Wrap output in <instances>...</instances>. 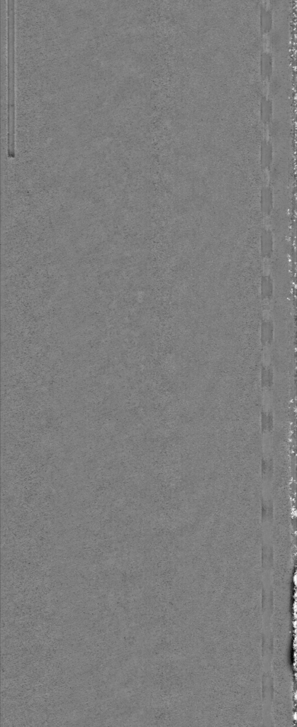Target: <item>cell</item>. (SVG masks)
<instances>
[{
    "instance_id": "cell-1",
    "label": "cell",
    "mask_w": 297,
    "mask_h": 727,
    "mask_svg": "<svg viewBox=\"0 0 297 727\" xmlns=\"http://www.w3.org/2000/svg\"><path fill=\"white\" fill-rule=\"evenodd\" d=\"M14 1H8V156L15 158Z\"/></svg>"
}]
</instances>
